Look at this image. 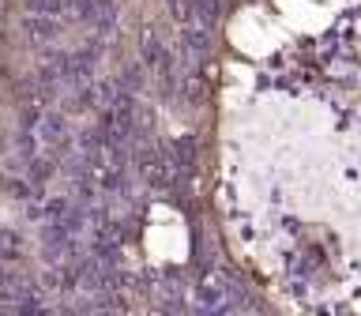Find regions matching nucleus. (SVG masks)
I'll list each match as a JSON object with an SVG mask.
<instances>
[{"mask_svg": "<svg viewBox=\"0 0 361 316\" xmlns=\"http://www.w3.org/2000/svg\"><path fill=\"white\" fill-rule=\"evenodd\" d=\"M87 316H113V312H106V305H98V309H90Z\"/></svg>", "mask_w": 361, "mask_h": 316, "instance_id": "4", "label": "nucleus"}, {"mask_svg": "<svg viewBox=\"0 0 361 316\" xmlns=\"http://www.w3.org/2000/svg\"><path fill=\"white\" fill-rule=\"evenodd\" d=\"M53 158H30V185H45L53 177Z\"/></svg>", "mask_w": 361, "mask_h": 316, "instance_id": "3", "label": "nucleus"}, {"mask_svg": "<svg viewBox=\"0 0 361 316\" xmlns=\"http://www.w3.org/2000/svg\"><path fill=\"white\" fill-rule=\"evenodd\" d=\"M177 87H180V98H185V102H203V98H207V83H203V75L196 72V68H192Z\"/></svg>", "mask_w": 361, "mask_h": 316, "instance_id": "2", "label": "nucleus"}, {"mask_svg": "<svg viewBox=\"0 0 361 316\" xmlns=\"http://www.w3.org/2000/svg\"><path fill=\"white\" fill-rule=\"evenodd\" d=\"M27 34H30V42H53L56 34H61V23H56L53 16H27Z\"/></svg>", "mask_w": 361, "mask_h": 316, "instance_id": "1", "label": "nucleus"}]
</instances>
